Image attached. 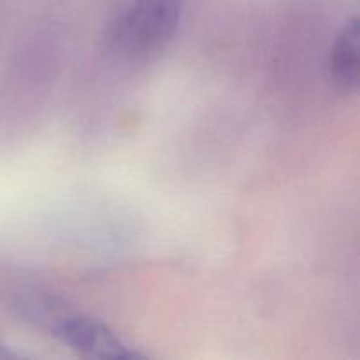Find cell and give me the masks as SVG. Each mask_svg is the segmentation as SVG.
Instances as JSON below:
<instances>
[{"mask_svg": "<svg viewBox=\"0 0 360 360\" xmlns=\"http://www.w3.org/2000/svg\"><path fill=\"white\" fill-rule=\"evenodd\" d=\"M185 0H130L109 32V48L127 62H146L167 48Z\"/></svg>", "mask_w": 360, "mask_h": 360, "instance_id": "obj_1", "label": "cell"}, {"mask_svg": "<svg viewBox=\"0 0 360 360\" xmlns=\"http://www.w3.org/2000/svg\"><path fill=\"white\" fill-rule=\"evenodd\" d=\"M16 357H18L16 352L11 350V348L7 347V345L0 343V359H16Z\"/></svg>", "mask_w": 360, "mask_h": 360, "instance_id": "obj_4", "label": "cell"}, {"mask_svg": "<svg viewBox=\"0 0 360 360\" xmlns=\"http://www.w3.org/2000/svg\"><path fill=\"white\" fill-rule=\"evenodd\" d=\"M48 329L62 343L77 354L95 359H134L137 354L130 350L108 326L88 316L56 311L48 322Z\"/></svg>", "mask_w": 360, "mask_h": 360, "instance_id": "obj_2", "label": "cell"}, {"mask_svg": "<svg viewBox=\"0 0 360 360\" xmlns=\"http://www.w3.org/2000/svg\"><path fill=\"white\" fill-rule=\"evenodd\" d=\"M359 20L345 23L334 41L329 55V72L334 83L343 90H355L359 84Z\"/></svg>", "mask_w": 360, "mask_h": 360, "instance_id": "obj_3", "label": "cell"}]
</instances>
